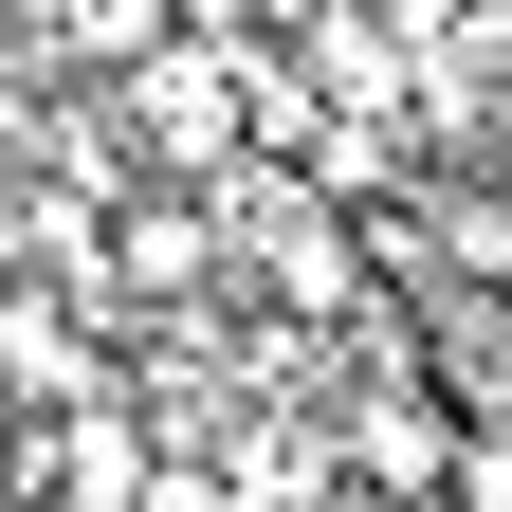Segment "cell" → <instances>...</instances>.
I'll return each instance as SVG.
<instances>
[{"mask_svg": "<svg viewBox=\"0 0 512 512\" xmlns=\"http://www.w3.org/2000/svg\"><path fill=\"white\" fill-rule=\"evenodd\" d=\"M110 128L147 183H202V202H238L256 165H275V55H220V37H165L147 74H110Z\"/></svg>", "mask_w": 512, "mask_h": 512, "instance_id": "1", "label": "cell"}, {"mask_svg": "<svg viewBox=\"0 0 512 512\" xmlns=\"http://www.w3.org/2000/svg\"><path fill=\"white\" fill-rule=\"evenodd\" d=\"M0 366H19V403H37V421H74V403H92V330H74V275H19V311H0Z\"/></svg>", "mask_w": 512, "mask_h": 512, "instance_id": "2", "label": "cell"}, {"mask_svg": "<svg viewBox=\"0 0 512 512\" xmlns=\"http://www.w3.org/2000/svg\"><path fill=\"white\" fill-rule=\"evenodd\" d=\"M330 512H458V494H330Z\"/></svg>", "mask_w": 512, "mask_h": 512, "instance_id": "4", "label": "cell"}, {"mask_svg": "<svg viewBox=\"0 0 512 512\" xmlns=\"http://www.w3.org/2000/svg\"><path fill=\"white\" fill-rule=\"evenodd\" d=\"M183 37H220V55H311L330 0H183Z\"/></svg>", "mask_w": 512, "mask_h": 512, "instance_id": "3", "label": "cell"}]
</instances>
